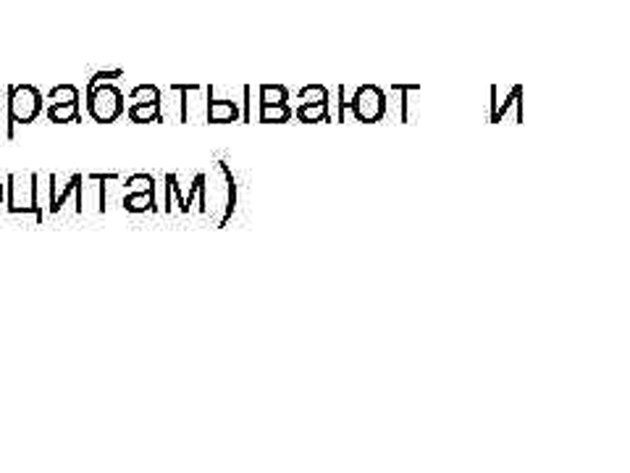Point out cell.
<instances>
[{
    "instance_id": "obj_1",
    "label": "cell",
    "mask_w": 630,
    "mask_h": 473,
    "mask_svg": "<svg viewBox=\"0 0 630 473\" xmlns=\"http://www.w3.org/2000/svg\"><path fill=\"white\" fill-rule=\"evenodd\" d=\"M43 92L32 84H13L8 87V98H5V137L13 139L16 127H27L32 122L40 119L43 114Z\"/></svg>"
},
{
    "instance_id": "obj_2",
    "label": "cell",
    "mask_w": 630,
    "mask_h": 473,
    "mask_svg": "<svg viewBox=\"0 0 630 473\" xmlns=\"http://www.w3.org/2000/svg\"><path fill=\"white\" fill-rule=\"evenodd\" d=\"M5 210L11 216H27L32 213L37 221H43V205H40V174H8L5 177Z\"/></svg>"
},
{
    "instance_id": "obj_3",
    "label": "cell",
    "mask_w": 630,
    "mask_h": 473,
    "mask_svg": "<svg viewBox=\"0 0 630 473\" xmlns=\"http://www.w3.org/2000/svg\"><path fill=\"white\" fill-rule=\"evenodd\" d=\"M126 111L124 95L119 87L100 82L92 90H87V114L98 122V124H114L122 119Z\"/></svg>"
},
{
    "instance_id": "obj_4",
    "label": "cell",
    "mask_w": 630,
    "mask_h": 473,
    "mask_svg": "<svg viewBox=\"0 0 630 473\" xmlns=\"http://www.w3.org/2000/svg\"><path fill=\"white\" fill-rule=\"evenodd\" d=\"M347 111H352L360 124H378L386 114V95L376 84H363L358 87L355 98L347 100Z\"/></svg>"
},
{
    "instance_id": "obj_5",
    "label": "cell",
    "mask_w": 630,
    "mask_h": 473,
    "mask_svg": "<svg viewBox=\"0 0 630 473\" xmlns=\"http://www.w3.org/2000/svg\"><path fill=\"white\" fill-rule=\"evenodd\" d=\"M205 119L208 124H232L242 119V111L237 106V100H216L213 98V87H208V103H205Z\"/></svg>"
},
{
    "instance_id": "obj_6",
    "label": "cell",
    "mask_w": 630,
    "mask_h": 473,
    "mask_svg": "<svg viewBox=\"0 0 630 473\" xmlns=\"http://www.w3.org/2000/svg\"><path fill=\"white\" fill-rule=\"evenodd\" d=\"M126 116L131 124H161L163 122L161 103H129Z\"/></svg>"
},
{
    "instance_id": "obj_7",
    "label": "cell",
    "mask_w": 630,
    "mask_h": 473,
    "mask_svg": "<svg viewBox=\"0 0 630 473\" xmlns=\"http://www.w3.org/2000/svg\"><path fill=\"white\" fill-rule=\"evenodd\" d=\"M126 213H155L158 210V201H155V185L147 187V190H137V193H129L124 198Z\"/></svg>"
},
{
    "instance_id": "obj_8",
    "label": "cell",
    "mask_w": 630,
    "mask_h": 473,
    "mask_svg": "<svg viewBox=\"0 0 630 473\" xmlns=\"http://www.w3.org/2000/svg\"><path fill=\"white\" fill-rule=\"evenodd\" d=\"M509 108H515V119H520L517 124H523L525 111H523V87H520V84L512 87V92L507 95V100H504L502 106L494 108V114H492V124H502L504 119H507V114H509Z\"/></svg>"
},
{
    "instance_id": "obj_9",
    "label": "cell",
    "mask_w": 630,
    "mask_h": 473,
    "mask_svg": "<svg viewBox=\"0 0 630 473\" xmlns=\"http://www.w3.org/2000/svg\"><path fill=\"white\" fill-rule=\"evenodd\" d=\"M45 116H48V122H53V124H79V122H82L79 100H74V103H48Z\"/></svg>"
},
{
    "instance_id": "obj_10",
    "label": "cell",
    "mask_w": 630,
    "mask_h": 473,
    "mask_svg": "<svg viewBox=\"0 0 630 473\" xmlns=\"http://www.w3.org/2000/svg\"><path fill=\"white\" fill-rule=\"evenodd\" d=\"M295 119L300 124H328L331 122L328 103H300L295 111Z\"/></svg>"
},
{
    "instance_id": "obj_11",
    "label": "cell",
    "mask_w": 630,
    "mask_h": 473,
    "mask_svg": "<svg viewBox=\"0 0 630 473\" xmlns=\"http://www.w3.org/2000/svg\"><path fill=\"white\" fill-rule=\"evenodd\" d=\"M295 111L289 108V103H279V106H260V124H287L292 122Z\"/></svg>"
},
{
    "instance_id": "obj_12",
    "label": "cell",
    "mask_w": 630,
    "mask_h": 473,
    "mask_svg": "<svg viewBox=\"0 0 630 473\" xmlns=\"http://www.w3.org/2000/svg\"><path fill=\"white\" fill-rule=\"evenodd\" d=\"M287 100H289L287 87H281V84H263L260 87V106H279Z\"/></svg>"
},
{
    "instance_id": "obj_13",
    "label": "cell",
    "mask_w": 630,
    "mask_h": 473,
    "mask_svg": "<svg viewBox=\"0 0 630 473\" xmlns=\"http://www.w3.org/2000/svg\"><path fill=\"white\" fill-rule=\"evenodd\" d=\"M129 100L131 103H161V90L155 84H137L129 92Z\"/></svg>"
},
{
    "instance_id": "obj_14",
    "label": "cell",
    "mask_w": 630,
    "mask_h": 473,
    "mask_svg": "<svg viewBox=\"0 0 630 473\" xmlns=\"http://www.w3.org/2000/svg\"><path fill=\"white\" fill-rule=\"evenodd\" d=\"M45 100L48 103H74V100H79V90L74 84H59L48 92Z\"/></svg>"
},
{
    "instance_id": "obj_15",
    "label": "cell",
    "mask_w": 630,
    "mask_h": 473,
    "mask_svg": "<svg viewBox=\"0 0 630 473\" xmlns=\"http://www.w3.org/2000/svg\"><path fill=\"white\" fill-rule=\"evenodd\" d=\"M297 100L300 103H328V90L320 87V84H308V87L300 90Z\"/></svg>"
},
{
    "instance_id": "obj_16",
    "label": "cell",
    "mask_w": 630,
    "mask_h": 473,
    "mask_svg": "<svg viewBox=\"0 0 630 473\" xmlns=\"http://www.w3.org/2000/svg\"><path fill=\"white\" fill-rule=\"evenodd\" d=\"M415 84H394V92H399V122L407 124L410 122V100L407 92H415Z\"/></svg>"
},
{
    "instance_id": "obj_17",
    "label": "cell",
    "mask_w": 630,
    "mask_h": 473,
    "mask_svg": "<svg viewBox=\"0 0 630 473\" xmlns=\"http://www.w3.org/2000/svg\"><path fill=\"white\" fill-rule=\"evenodd\" d=\"M202 182H205V171H200V174L192 179V185H189V193H182V213H189V210H192L194 198H200Z\"/></svg>"
},
{
    "instance_id": "obj_18",
    "label": "cell",
    "mask_w": 630,
    "mask_h": 473,
    "mask_svg": "<svg viewBox=\"0 0 630 473\" xmlns=\"http://www.w3.org/2000/svg\"><path fill=\"white\" fill-rule=\"evenodd\" d=\"M155 185V179L150 177V174H131L129 179H126V187L131 190V193H137V190H147V187H153Z\"/></svg>"
},
{
    "instance_id": "obj_19",
    "label": "cell",
    "mask_w": 630,
    "mask_h": 473,
    "mask_svg": "<svg viewBox=\"0 0 630 473\" xmlns=\"http://www.w3.org/2000/svg\"><path fill=\"white\" fill-rule=\"evenodd\" d=\"M124 76V71H98V74H92L90 76V82H87V90H92L95 84H100V82H114V79H122Z\"/></svg>"
},
{
    "instance_id": "obj_20",
    "label": "cell",
    "mask_w": 630,
    "mask_h": 473,
    "mask_svg": "<svg viewBox=\"0 0 630 473\" xmlns=\"http://www.w3.org/2000/svg\"><path fill=\"white\" fill-rule=\"evenodd\" d=\"M242 122L250 124L252 122V111H250V87H245V111H242Z\"/></svg>"
},
{
    "instance_id": "obj_21",
    "label": "cell",
    "mask_w": 630,
    "mask_h": 473,
    "mask_svg": "<svg viewBox=\"0 0 630 473\" xmlns=\"http://www.w3.org/2000/svg\"><path fill=\"white\" fill-rule=\"evenodd\" d=\"M5 203V179H0V205Z\"/></svg>"
},
{
    "instance_id": "obj_22",
    "label": "cell",
    "mask_w": 630,
    "mask_h": 473,
    "mask_svg": "<svg viewBox=\"0 0 630 473\" xmlns=\"http://www.w3.org/2000/svg\"><path fill=\"white\" fill-rule=\"evenodd\" d=\"M0 114H3V103H0Z\"/></svg>"
},
{
    "instance_id": "obj_23",
    "label": "cell",
    "mask_w": 630,
    "mask_h": 473,
    "mask_svg": "<svg viewBox=\"0 0 630 473\" xmlns=\"http://www.w3.org/2000/svg\"><path fill=\"white\" fill-rule=\"evenodd\" d=\"M0 103H3V100H0Z\"/></svg>"
}]
</instances>
